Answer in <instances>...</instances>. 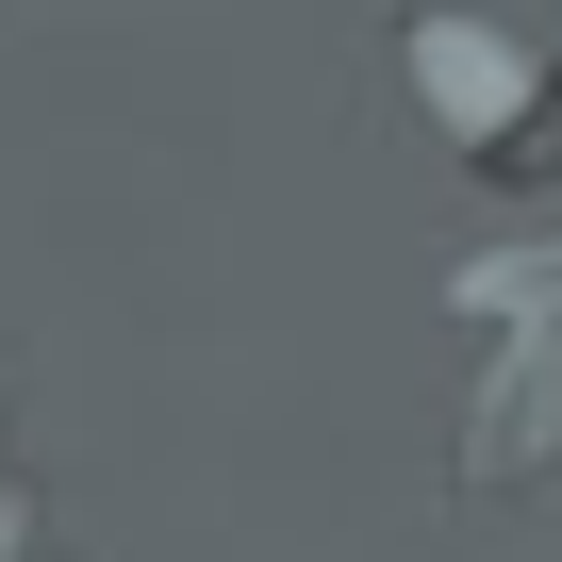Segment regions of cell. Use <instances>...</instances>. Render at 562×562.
Instances as JSON below:
<instances>
[{"label":"cell","instance_id":"3957f363","mask_svg":"<svg viewBox=\"0 0 562 562\" xmlns=\"http://www.w3.org/2000/svg\"><path fill=\"white\" fill-rule=\"evenodd\" d=\"M0 562H67V546H50V513H34V480H18V463H0Z\"/></svg>","mask_w":562,"mask_h":562},{"label":"cell","instance_id":"6da1fadb","mask_svg":"<svg viewBox=\"0 0 562 562\" xmlns=\"http://www.w3.org/2000/svg\"><path fill=\"white\" fill-rule=\"evenodd\" d=\"M447 299H463V331H480L463 480H480V496H513V480H546V463H562V215H546V232H513V248H480Z\"/></svg>","mask_w":562,"mask_h":562},{"label":"cell","instance_id":"7a4b0ae2","mask_svg":"<svg viewBox=\"0 0 562 562\" xmlns=\"http://www.w3.org/2000/svg\"><path fill=\"white\" fill-rule=\"evenodd\" d=\"M397 67L430 83V133H447V149H529V116H546V67H529V34L463 18V0H430V18L397 34Z\"/></svg>","mask_w":562,"mask_h":562}]
</instances>
